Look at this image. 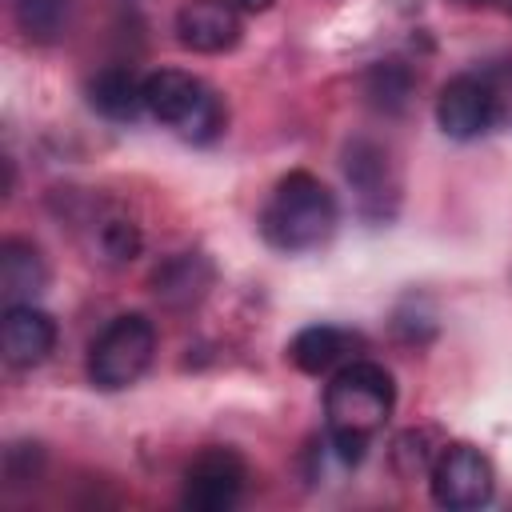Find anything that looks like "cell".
<instances>
[{"mask_svg": "<svg viewBox=\"0 0 512 512\" xmlns=\"http://www.w3.org/2000/svg\"><path fill=\"white\" fill-rule=\"evenodd\" d=\"M480 76L492 96V120L512 124V60H492L488 68H480Z\"/></svg>", "mask_w": 512, "mask_h": 512, "instance_id": "18", "label": "cell"}, {"mask_svg": "<svg viewBox=\"0 0 512 512\" xmlns=\"http://www.w3.org/2000/svg\"><path fill=\"white\" fill-rule=\"evenodd\" d=\"M96 252L112 264H124L140 252V228L124 216H104L100 228H96Z\"/></svg>", "mask_w": 512, "mask_h": 512, "instance_id": "17", "label": "cell"}, {"mask_svg": "<svg viewBox=\"0 0 512 512\" xmlns=\"http://www.w3.org/2000/svg\"><path fill=\"white\" fill-rule=\"evenodd\" d=\"M88 104H92L104 120L128 124V120H136L140 112H148V104H144V80H140L132 68H124V64L100 68V72L88 80Z\"/></svg>", "mask_w": 512, "mask_h": 512, "instance_id": "12", "label": "cell"}, {"mask_svg": "<svg viewBox=\"0 0 512 512\" xmlns=\"http://www.w3.org/2000/svg\"><path fill=\"white\" fill-rule=\"evenodd\" d=\"M364 96L380 112H400L408 104V96H412V72L400 60H380L364 76Z\"/></svg>", "mask_w": 512, "mask_h": 512, "instance_id": "15", "label": "cell"}, {"mask_svg": "<svg viewBox=\"0 0 512 512\" xmlns=\"http://www.w3.org/2000/svg\"><path fill=\"white\" fill-rule=\"evenodd\" d=\"M436 124L452 140H476L480 132L496 128L492 120V96L480 72L452 76L436 96Z\"/></svg>", "mask_w": 512, "mask_h": 512, "instance_id": "8", "label": "cell"}, {"mask_svg": "<svg viewBox=\"0 0 512 512\" xmlns=\"http://www.w3.org/2000/svg\"><path fill=\"white\" fill-rule=\"evenodd\" d=\"M336 196L328 192L324 180L312 172H288L276 180L264 212H260V236L276 252H316L332 240L336 232Z\"/></svg>", "mask_w": 512, "mask_h": 512, "instance_id": "2", "label": "cell"}, {"mask_svg": "<svg viewBox=\"0 0 512 512\" xmlns=\"http://www.w3.org/2000/svg\"><path fill=\"white\" fill-rule=\"evenodd\" d=\"M152 284H156V296H164L168 304H188L204 296V288L212 284V268L200 252H180L156 268Z\"/></svg>", "mask_w": 512, "mask_h": 512, "instance_id": "14", "label": "cell"}, {"mask_svg": "<svg viewBox=\"0 0 512 512\" xmlns=\"http://www.w3.org/2000/svg\"><path fill=\"white\" fill-rule=\"evenodd\" d=\"M356 344H360V340H356L352 332L336 328V324H308V328H300V332L292 336L288 360H292L300 372H308V376H328V372H336V368L348 364V352H352Z\"/></svg>", "mask_w": 512, "mask_h": 512, "instance_id": "11", "label": "cell"}, {"mask_svg": "<svg viewBox=\"0 0 512 512\" xmlns=\"http://www.w3.org/2000/svg\"><path fill=\"white\" fill-rule=\"evenodd\" d=\"M344 176L356 192V204L368 220H388L400 200V176L384 144L376 140H352L344 148Z\"/></svg>", "mask_w": 512, "mask_h": 512, "instance_id": "7", "label": "cell"}, {"mask_svg": "<svg viewBox=\"0 0 512 512\" xmlns=\"http://www.w3.org/2000/svg\"><path fill=\"white\" fill-rule=\"evenodd\" d=\"M248 484V464L232 448H204L184 468V508L192 512H228L240 504Z\"/></svg>", "mask_w": 512, "mask_h": 512, "instance_id": "6", "label": "cell"}, {"mask_svg": "<svg viewBox=\"0 0 512 512\" xmlns=\"http://www.w3.org/2000/svg\"><path fill=\"white\" fill-rule=\"evenodd\" d=\"M176 36L192 52H228L240 40V8L232 0H184L176 12Z\"/></svg>", "mask_w": 512, "mask_h": 512, "instance_id": "10", "label": "cell"}, {"mask_svg": "<svg viewBox=\"0 0 512 512\" xmlns=\"http://www.w3.org/2000/svg\"><path fill=\"white\" fill-rule=\"evenodd\" d=\"M56 348V320L36 304H8L0 316V352L8 368H40Z\"/></svg>", "mask_w": 512, "mask_h": 512, "instance_id": "9", "label": "cell"}, {"mask_svg": "<svg viewBox=\"0 0 512 512\" xmlns=\"http://www.w3.org/2000/svg\"><path fill=\"white\" fill-rule=\"evenodd\" d=\"M232 4H236V8H244V12H264L272 0H232Z\"/></svg>", "mask_w": 512, "mask_h": 512, "instance_id": "19", "label": "cell"}, {"mask_svg": "<svg viewBox=\"0 0 512 512\" xmlns=\"http://www.w3.org/2000/svg\"><path fill=\"white\" fill-rule=\"evenodd\" d=\"M156 356V324L144 312L112 316L88 348V380L104 392L136 384Z\"/></svg>", "mask_w": 512, "mask_h": 512, "instance_id": "4", "label": "cell"}, {"mask_svg": "<svg viewBox=\"0 0 512 512\" xmlns=\"http://www.w3.org/2000/svg\"><path fill=\"white\" fill-rule=\"evenodd\" d=\"M12 12H16V24L28 40H56L68 24V0H12Z\"/></svg>", "mask_w": 512, "mask_h": 512, "instance_id": "16", "label": "cell"}, {"mask_svg": "<svg viewBox=\"0 0 512 512\" xmlns=\"http://www.w3.org/2000/svg\"><path fill=\"white\" fill-rule=\"evenodd\" d=\"M144 104H148V116H156L180 140H192V144H212L228 120L224 100L200 76L180 68H160L144 76Z\"/></svg>", "mask_w": 512, "mask_h": 512, "instance_id": "3", "label": "cell"}, {"mask_svg": "<svg viewBox=\"0 0 512 512\" xmlns=\"http://www.w3.org/2000/svg\"><path fill=\"white\" fill-rule=\"evenodd\" d=\"M48 284V264L36 244L28 240H4L0 244V292L8 304H32L36 292Z\"/></svg>", "mask_w": 512, "mask_h": 512, "instance_id": "13", "label": "cell"}, {"mask_svg": "<svg viewBox=\"0 0 512 512\" xmlns=\"http://www.w3.org/2000/svg\"><path fill=\"white\" fill-rule=\"evenodd\" d=\"M396 384L376 360H348L324 388V436L344 464H360L376 432L388 424Z\"/></svg>", "mask_w": 512, "mask_h": 512, "instance_id": "1", "label": "cell"}, {"mask_svg": "<svg viewBox=\"0 0 512 512\" xmlns=\"http://www.w3.org/2000/svg\"><path fill=\"white\" fill-rule=\"evenodd\" d=\"M464 4H488V0H464Z\"/></svg>", "mask_w": 512, "mask_h": 512, "instance_id": "20", "label": "cell"}, {"mask_svg": "<svg viewBox=\"0 0 512 512\" xmlns=\"http://www.w3.org/2000/svg\"><path fill=\"white\" fill-rule=\"evenodd\" d=\"M428 484H432V500L440 508L452 512H468V508H484L496 492V472L488 464V456L472 444H444L428 468Z\"/></svg>", "mask_w": 512, "mask_h": 512, "instance_id": "5", "label": "cell"}]
</instances>
